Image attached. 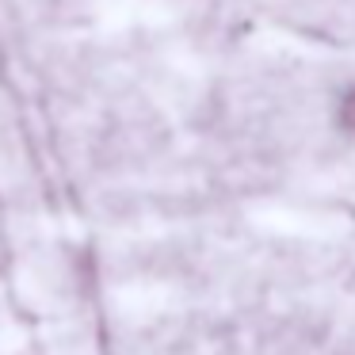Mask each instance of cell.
I'll list each match as a JSON object with an SVG mask.
<instances>
[{"instance_id": "cell-1", "label": "cell", "mask_w": 355, "mask_h": 355, "mask_svg": "<svg viewBox=\"0 0 355 355\" xmlns=\"http://www.w3.org/2000/svg\"><path fill=\"white\" fill-rule=\"evenodd\" d=\"M329 119H332V130H336L340 138H355V80L332 96Z\"/></svg>"}]
</instances>
